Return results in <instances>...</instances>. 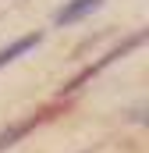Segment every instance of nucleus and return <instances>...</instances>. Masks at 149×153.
Segmentation results:
<instances>
[{
    "label": "nucleus",
    "instance_id": "nucleus-3",
    "mask_svg": "<svg viewBox=\"0 0 149 153\" xmlns=\"http://www.w3.org/2000/svg\"><path fill=\"white\" fill-rule=\"evenodd\" d=\"M39 43H43V32H29V36L14 39L11 46H4V50H0V68H4V64H11V61H14L18 53H25V50H32V46H39Z\"/></svg>",
    "mask_w": 149,
    "mask_h": 153
},
{
    "label": "nucleus",
    "instance_id": "nucleus-2",
    "mask_svg": "<svg viewBox=\"0 0 149 153\" xmlns=\"http://www.w3.org/2000/svg\"><path fill=\"white\" fill-rule=\"evenodd\" d=\"M103 0H71V4H64L57 14H53V22L57 25H71V22H78V18H85L89 11H96Z\"/></svg>",
    "mask_w": 149,
    "mask_h": 153
},
{
    "label": "nucleus",
    "instance_id": "nucleus-1",
    "mask_svg": "<svg viewBox=\"0 0 149 153\" xmlns=\"http://www.w3.org/2000/svg\"><path fill=\"white\" fill-rule=\"evenodd\" d=\"M139 43H142V36H131V39H124V43H121V46H114L110 53H107V57H100V61H96V64H89V68H85V71H82V75H74L71 82H68V85H64V89H60V93H74V89H78V85H85V82H89V78L96 75V71H103V68H107V64H114V61H117V57H124V53H128V50H135V46H139Z\"/></svg>",
    "mask_w": 149,
    "mask_h": 153
},
{
    "label": "nucleus",
    "instance_id": "nucleus-4",
    "mask_svg": "<svg viewBox=\"0 0 149 153\" xmlns=\"http://www.w3.org/2000/svg\"><path fill=\"white\" fill-rule=\"evenodd\" d=\"M32 128H36V117H29V121H18V125H11L7 132H0V150H7V146H11L14 139H21V135H25V132H32Z\"/></svg>",
    "mask_w": 149,
    "mask_h": 153
}]
</instances>
